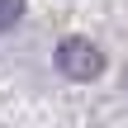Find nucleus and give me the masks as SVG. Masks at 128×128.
Returning a JSON list of instances; mask_svg holds the SVG:
<instances>
[{"instance_id": "nucleus-1", "label": "nucleus", "mask_w": 128, "mask_h": 128, "mask_svg": "<svg viewBox=\"0 0 128 128\" xmlns=\"http://www.w3.org/2000/svg\"><path fill=\"white\" fill-rule=\"evenodd\" d=\"M57 71L66 81H95L104 71V52L90 38H62L57 43Z\"/></svg>"}, {"instance_id": "nucleus-2", "label": "nucleus", "mask_w": 128, "mask_h": 128, "mask_svg": "<svg viewBox=\"0 0 128 128\" xmlns=\"http://www.w3.org/2000/svg\"><path fill=\"white\" fill-rule=\"evenodd\" d=\"M19 19H24V0H0V33L14 28Z\"/></svg>"}]
</instances>
